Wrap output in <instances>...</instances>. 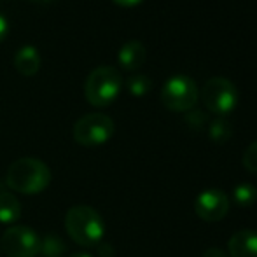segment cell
<instances>
[{
	"label": "cell",
	"instance_id": "cell-11",
	"mask_svg": "<svg viewBox=\"0 0 257 257\" xmlns=\"http://www.w3.org/2000/svg\"><path fill=\"white\" fill-rule=\"evenodd\" d=\"M41 54L34 46H23L20 51L14 54V67L25 77L37 74L39 68H41Z\"/></svg>",
	"mask_w": 257,
	"mask_h": 257
},
{
	"label": "cell",
	"instance_id": "cell-3",
	"mask_svg": "<svg viewBox=\"0 0 257 257\" xmlns=\"http://www.w3.org/2000/svg\"><path fill=\"white\" fill-rule=\"evenodd\" d=\"M122 77L117 68L102 65L88 75L84 82V96L93 107H107L119 96Z\"/></svg>",
	"mask_w": 257,
	"mask_h": 257
},
{
	"label": "cell",
	"instance_id": "cell-15",
	"mask_svg": "<svg viewBox=\"0 0 257 257\" xmlns=\"http://www.w3.org/2000/svg\"><path fill=\"white\" fill-rule=\"evenodd\" d=\"M233 201L240 206H252L257 201V187L250 182H240L233 189Z\"/></svg>",
	"mask_w": 257,
	"mask_h": 257
},
{
	"label": "cell",
	"instance_id": "cell-16",
	"mask_svg": "<svg viewBox=\"0 0 257 257\" xmlns=\"http://www.w3.org/2000/svg\"><path fill=\"white\" fill-rule=\"evenodd\" d=\"M151 79L147 75H142V74H137V75H132L128 79V91L132 93L133 96H146L147 93L151 91Z\"/></svg>",
	"mask_w": 257,
	"mask_h": 257
},
{
	"label": "cell",
	"instance_id": "cell-4",
	"mask_svg": "<svg viewBox=\"0 0 257 257\" xmlns=\"http://www.w3.org/2000/svg\"><path fill=\"white\" fill-rule=\"evenodd\" d=\"M205 108L219 117H226L238 105V89L227 77H210L200 91Z\"/></svg>",
	"mask_w": 257,
	"mask_h": 257
},
{
	"label": "cell",
	"instance_id": "cell-17",
	"mask_svg": "<svg viewBox=\"0 0 257 257\" xmlns=\"http://www.w3.org/2000/svg\"><path fill=\"white\" fill-rule=\"evenodd\" d=\"M241 161H243V166L248 170V172L257 173V140L255 142H252L250 146L245 149Z\"/></svg>",
	"mask_w": 257,
	"mask_h": 257
},
{
	"label": "cell",
	"instance_id": "cell-7",
	"mask_svg": "<svg viewBox=\"0 0 257 257\" xmlns=\"http://www.w3.org/2000/svg\"><path fill=\"white\" fill-rule=\"evenodd\" d=\"M0 250L7 257H37L41 254V236L27 226H11L4 231Z\"/></svg>",
	"mask_w": 257,
	"mask_h": 257
},
{
	"label": "cell",
	"instance_id": "cell-1",
	"mask_svg": "<svg viewBox=\"0 0 257 257\" xmlns=\"http://www.w3.org/2000/svg\"><path fill=\"white\" fill-rule=\"evenodd\" d=\"M6 184L21 194H37L51 184V170L37 158H20L7 168Z\"/></svg>",
	"mask_w": 257,
	"mask_h": 257
},
{
	"label": "cell",
	"instance_id": "cell-6",
	"mask_svg": "<svg viewBox=\"0 0 257 257\" xmlns=\"http://www.w3.org/2000/svg\"><path fill=\"white\" fill-rule=\"evenodd\" d=\"M115 132L114 121L107 114L93 112L86 114L74 124L72 135L79 146L84 147H98L107 144Z\"/></svg>",
	"mask_w": 257,
	"mask_h": 257
},
{
	"label": "cell",
	"instance_id": "cell-13",
	"mask_svg": "<svg viewBox=\"0 0 257 257\" xmlns=\"http://www.w3.org/2000/svg\"><path fill=\"white\" fill-rule=\"evenodd\" d=\"M41 254L42 257H63L67 254V243L58 234H44L41 238Z\"/></svg>",
	"mask_w": 257,
	"mask_h": 257
},
{
	"label": "cell",
	"instance_id": "cell-2",
	"mask_svg": "<svg viewBox=\"0 0 257 257\" xmlns=\"http://www.w3.org/2000/svg\"><path fill=\"white\" fill-rule=\"evenodd\" d=\"M65 229L81 247H96L103 240L105 222L93 206L77 205L72 206L65 215Z\"/></svg>",
	"mask_w": 257,
	"mask_h": 257
},
{
	"label": "cell",
	"instance_id": "cell-9",
	"mask_svg": "<svg viewBox=\"0 0 257 257\" xmlns=\"http://www.w3.org/2000/svg\"><path fill=\"white\" fill-rule=\"evenodd\" d=\"M229 257H257V231L241 229L227 241Z\"/></svg>",
	"mask_w": 257,
	"mask_h": 257
},
{
	"label": "cell",
	"instance_id": "cell-19",
	"mask_svg": "<svg viewBox=\"0 0 257 257\" xmlns=\"http://www.w3.org/2000/svg\"><path fill=\"white\" fill-rule=\"evenodd\" d=\"M203 257H229V255H227V252L220 250V248L212 247V248H206L203 252Z\"/></svg>",
	"mask_w": 257,
	"mask_h": 257
},
{
	"label": "cell",
	"instance_id": "cell-23",
	"mask_svg": "<svg viewBox=\"0 0 257 257\" xmlns=\"http://www.w3.org/2000/svg\"><path fill=\"white\" fill-rule=\"evenodd\" d=\"M34 2H42V4H48V2H53V0H34Z\"/></svg>",
	"mask_w": 257,
	"mask_h": 257
},
{
	"label": "cell",
	"instance_id": "cell-21",
	"mask_svg": "<svg viewBox=\"0 0 257 257\" xmlns=\"http://www.w3.org/2000/svg\"><path fill=\"white\" fill-rule=\"evenodd\" d=\"M112 2H115L121 7H135V6H139L140 2H144V0H112Z\"/></svg>",
	"mask_w": 257,
	"mask_h": 257
},
{
	"label": "cell",
	"instance_id": "cell-14",
	"mask_svg": "<svg viewBox=\"0 0 257 257\" xmlns=\"http://www.w3.org/2000/svg\"><path fill=\"white\" fill-rule=\"evenodd\" d=\"M208 135L215 144H226L233 135V126L229 124L226 117H217L210 122Z\"/></svg>",
	"mask_w": 257,
	"mask_h": 257
},
{
	"label": "cell",
	"instance_id": "cell-18",
	"mask_svg": "<svg viewBox=\"0 0 257 257\" xmlns=\"http://www.w3.org/2000/svg\"><path fill=\"white\" fill-rule=\"evenodd\" d=\"M206 121H208V119H206V115L201 110H196V108H193V110L186 112V122L191 126V128L201 130L206 124Z\"/></svg>",
	"mask_w": 257,
	"mask_h": 257
},
{
	"label": "cell",
	"instance_id": "cell-8",
	"mask_svg": "<svg viewBox=\"0 0 257 257\" xmlns=\"http://www.w3.org/2000/svg\"><path fill=\"white\" fill-rule=\"evenodd\" d=\"M231 201L220 189H205L194 200V212L205 222H219L229 212Z\"/></svg>",
	"mask_w": 257,
	"mask_h": 257
},
{
	"label": "cell",
	"instance_id": "cell-12",
	"mask_svg": "<svg viewBox=\"0 0 257 257\" xmlns=\"http://www.w3.org/2000/svg\"><path fill=\"white\" fill-rule=\"evenodd\" d=\"M21 217V205L13 193L0 191V222L14 224Z\"/></svg>",
	"mask_w": 257,
	"mask_h": 257
},
{
	"label": "cell",
	"instance_id": "cell-5",
	"mask_svg": "<svg viewBox=\"0 0 257 257\" xmlns=\"http://www.w3.org/2000/svg\"><path fill=\"white\" fill-rule=\"evenodd\" d=\"M200 100L196 82L187 75H173L163 84L161 102L172 112H189Z\"/></svg>",
	"mask_w": 257,
	"mask_h": 257
},
{
	"label": "cell",
	"instance_id": "cell-20",
	"mask_svg": "<svg viewBox=\"0 0 257 257\" xmlns=\"http://www.w3.org/2000/svg\"><path fill=\"white\" fill-rule=\"evenodd\" d=\"M7 34H9V23H7L6 18L0 14V42L7 37Z\"/></svg>",
	"mask_w": 257,
	"mask_h": 257
},
{
	"label": "cell",
	"instance_id": "cell-10",
	"mask_svg": "<svg viewBox=\"0 0 257 257\" xmlns=\"http://www.w3.org/2000/svg\"><path fill=\"white\" fill-rule=\"evenodd\" d=\"M146 58H147V51H146V46L142 44L140 41H128L121 49H119L117 54V60L119 65H121L124 70H139L144 63H146Z\"/></svg>",
	"mask_w": 257,
	"mask_h": 257
},
{
	"label": "cell",
	"instance_id": "cell-22",
	"mask_svg": "<svg viewBox=\"0 0 257 257\" xmlns=\"http://www.w3.org/2000/svg\"><path fill=\"white\" fill-rule=\"evenodd\" d=\"M68 257H93L91 254H88V252H77V254H72Z\"/></svg>",
	"mask_w": 257,
	"mask_h": 257
}]
</instances>
